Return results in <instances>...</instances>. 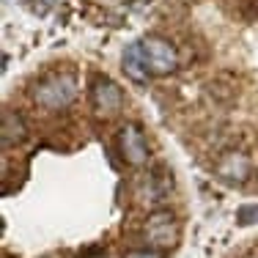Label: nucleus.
<instances>
[{
    "mask_svg": "<svg viewBox=\"0 0 258 258\" xmlns=\"http://www.w3.org/2000/svg\"><path fill=\"white\" fill-rule=\"evenodd\" d=\"M30 94L41 110H66L77 99V77L72 72H50L33 85Z\"/></svg>",
    "mask_w": 258,
    "mask_h": 258,
    "instance_id": "obj_1",
    "label": "nucleus"
},
{
    "mask_svg": "<svg viewBox=\"0 0 258 258\" xmlns=\"http://www.w3.org/2000/svg\"><path fill=\"white\" fill-rule=\"evenodd\" d=\"M140 236H143L146 244H151V250L165 253V250L176 247V242H179V220L170 212H151L146 217L143 228H140Z\"/></svg>",
    "mask_w": 258,
    "mask_h": 258,
    "instance_id": "obj_2",
    "label": "nucleus"
},
{
    "mask_svg": "<svg viewBox=\"0 0 258 258\" xmlns=\"http://www.w3.org/2000/svg\"><path fill=\"white\" fill-rule=\"evenodd\" d=\"M140 52H143V63L149 69V75L165 77L170 72H176V66H179L176 47L168 39H162V36H146L140 41Z\"/></svg>",
    "mask_w": 258,
    "mask_h": 258,
    "instance_id": "obj_3",
    "label": "nucleus"
},
{
    "mask_svg": "<svg viewBox=\"0 0 258 258\" xmlns=\"http://www.w3.org/2000/svg\"><path fill=\"white\" fill-rule=\"evenodd\" d=\"M115 146H118V154L126 165L132 168H140V165L149 162V143H146V135L138 124H124L115 138Z\"/></svg>",
    "mask_w": 258,
    "mask_h": 258,
    "instance_id": "obj_4",
    "label": "nucleus"
},
{
    "mask_svg": "<svg viewBox=\"0 0 258 258\" xmlns=\"http://www.w3.org/2000/svg\"><path fill=\"white\" fill-rule=\"evenodd\" d=\"M121 104H124V94H121L118 83H113L107 77L94 80V85H91V110L99 118H113L121 110Z\"/></svg>",
    "mask_w": 258,
    "mask_h": 258,
    "instance_id": "obj_5",
    "label": "nucleus"
},
{
    "mask_svg": "<svg viewBox=\"0 0 258 258\" xmlns=\"http://www.w3.org/2000/svg\"><path fill=\"white\" fill-rule=\"evenodd\" d=\"M214 173L225 184H242L250 176V157L244 151H223L214 165Z\"/></svg>",
    "mask_w": 258,
    "mask_h": 258,
    "instance_id": "obj_6",
    "label": "nucleus"
},
{
    "mask_svg": "<svg viewBox=\"0 0 258 258\" xmlns=\"http://www.w3.org/2000/svg\"><path fill=\"white\" fill-rule=\"evenodd\" d=\"M0 140H3L6 149L20 146V143H25V140H28V124H25V118H22L20 113H14V110H6V113H3Z\"/></svg>",
    "mask_w": 258,
    "mask_h": 258,
    "instance_id": "obj_7",
    "label": "nucleus"
},
{
    "mask_svg": "<svg viewBox=\"0 0 258 258\" xmlns=\"http://www.w3.org/2000/svg\"><path fill=\"white\" fill-rule=\"evenodd\" d=\"M124 72L129 75V80H135V83H146V80H149V69H146L143 52H140V41L124 50Z\"/></svg>",
    "mask_w": 258,
    "mask_h": 258,
    "instance_id": "obj_8",
    "label": "nucleus"
},
{
    "mask_svg": "<svg viewBox=\"0 0 258 258\" xmlns=\"http://www.w3.org/2000/svg\"><path fill=\"white\" fill-rule=\"evenodd\" d=\"M140 195H143L146 204H162L165 195H168V184H159L157 176H146L143 187H140Z\"/></svg>",
    "mask_w": 258,
    "mask_h": 258,
    "instance_id": "obj_9",
    "label": "nucleus"
},
{
    "mask_svg": "<svg viewBox=\"0 0 258 258\" xmlns=\"http://www.w3.org/2000/svg\"><path fill=\"white\" fill-rule=\"evenodd\" d=\"M236 223H239V225H255V223H258V204L239 206V212H236Z\"/></svg>",
    "mask_w": 258,
    "mask_h": 258,
    "instance_id": "obj_10",
    "label": "nucleus"
},
{
    "mask_svg": "<svg viewBox=\"0 0 258 258\" xmlns=\"http://www.w3.org/2000/svg\"><path fill=\"white\" fill-rule=\"evenodd\" d=\"M124 258H165V253H159V250H129L124 253Z\"/></svg>",
    "mask_w": 258,
    "mask_h": 258,
    "instance_id": "obj_11",
    "label": "nucleus"
},
{
    "mask_svg": "<svg viewBox=\"0 0 258 258\" xmlns=\"http://www.w3.org/2000/svg\"><path fill=\"white\" fill-rule=\"evenodd\" d=\"M30 3H33L36 14H47V11H50V6H52V0H30Z\"/></svg>",
    "mask_w": 258,
    "mask_h": 258,
    "instance_id": "obj_12",
    "label": "nucleus"
},
{
    "mask_svg": "<svg viewBox=\"0 0 258 258\" xmlns=\"http://www.w3.org/2000/svg\"><path fill=\"white\" fill-rule=\"evenodd\" d=\"M88 258H107V255H104V253H96V255H88Z\"/></svg>",
    "mask_w": 258,
    "mask_h": 258,
    "instance_id": "obj_13",
    "label": "nucleus"
}]
</instances>
